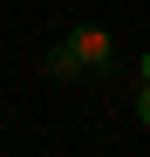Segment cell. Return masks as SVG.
<instances>
[{
  "instance_id": "cell-1",
  "label": "cell",
  "mask_w": 150,
  "mask_h": 157,
  "mask_svg": "<svg viewBox=\"0 0 150 157\" xmlns=\"http://www.w3.org/2000/svg\"><path fill=\"white\" fill-rule=\"evenodd\" d=\"M109 55H116V41L103 28H75L55 55H48V68H55V75H82V68H109Z\"/></svg>"
},
{
  "instance_id": "cell-2",
  "label": "cell",
  "mask_w": 150,
  "mask_h": 157,
  "mask_svg": "<svg viewBox=\"0 0 150 157\" xmlns=\"http://www.w3.org/2000/svg\"><path fill=\"white\" fill-rule=\"evenodd\" d=\"M137 116L150 123V55H143V89H137Z\"/></svg>"
}]
</instances>
